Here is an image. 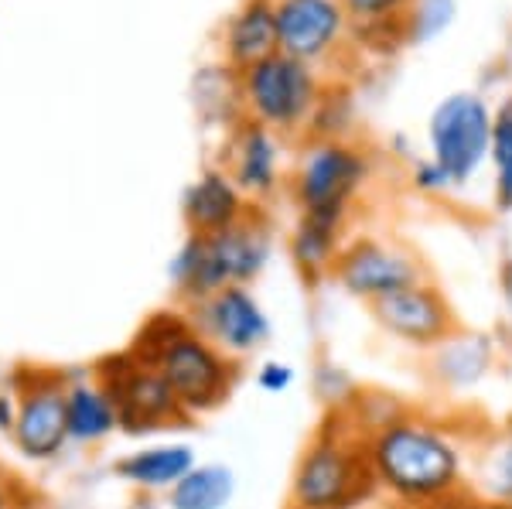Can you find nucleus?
Listing matches in <instances>:
<instances>
[{
	"instance_id": "nucleus-23",
	"label": "nucleus",
	"mask_w": 512,
	"mask_h": 509,
	"mask_svg": "<svg viewBox=\"0 0 512 509\" xmlns=\"http://www.w3.org/2000/svg\"><path fill=\"white\" fill-rule=\"evenodd\" d=\"M352 96L345 86H325V93H321V103L315 110V117H311V141H321V137H328V141H342L345 137V127L352 123Z\"/></svg>"
},
{
	"instance_id": "nucleus-12",
	"label": "nucleus",
	"mask_w": 512,
	"mask_h": 509,
	"mask_svg": "<svg viewBox=\"0 0 512 509\" xmlns=\"http://www.w3.org/2000/svg\"><path fill=\"white\" fill-rule=\"evenodd\" d=\"M352 38L342 0H277V45L308 65L335 59Z\"/></svg>"
},
{
	"instance_id": "nucleus-8",
	"label": "nucleus",
	"mask_w": 512,
	"mask_h": 509,
	"mask_svg": "<svg viewBox=\"0 0 512 509\" xmlns=\"http://www.w3.org/2000/svg\"><path fill=\"white\" fill-rule=\"evenodd\" d=\"M427 144H431V158L451 175L454 188L468 185L489 161L492 106L468 89L444 96L427 120Z\"/></svg>"
},
{
	"instance_id": "nucleus-10",
	"label": "nucleus",
	"mask_w": 512,
	"mask_h": 509,
	"mask_svg": "<svg viewBox=\"0 0 512 509\" xmlns=\"http://www.w3.org/2000/svg\"><path fill=\"white\" fill-rule=\"evenodd\" d=\"M188 318L212 346H219L236 363L250 359L270 339V315L256 301V294L243 284H229L205 298L202 305L185 308Z\"/></svg>"
},
{
	"instance_id": "nucleus-27",
	"label": "nucleus",
	"mask_w": 512,
	"mask_h": 509,
	"mask_svg": "<svg viewBox=\"0 0 512 509\" xmlns=\"http://www.w3.org/2000/svg\"><path fill=\"white\" fill-rule=\"evenodd\" d=\"M256 383H260V390H267V393H284V390H291V383H294V366L280 363V359H267V363L260 366V373H256Z\"/></svg>"
},
{
	"instance_id": "nucleus-1",
	"label": "nucleus",
	"mask_w": 512,
	"mask_h": 509,
	"mask_svg": "<svg viewBox=\"0 0 512 509\" xmlns=\"http://www.w3.org/2000/svg\"><path fill=\"white\" fill-rule=\"evenodd\" d=\"M376 489L396 506L444 509L465 492V451L458 438L417 414H396L366 434Z\"/></svg>"
},
{
	"instance_id": "nucleus-17",
	"label": "nucleus",
	"mask_w": 512,
	"mask_h": 509,
	"mask_svg": "<svg viewBox=\"0 0 512 509\" xmlns=\"http://www.w3.org/2000/svg\"><path fill=\"white\" fill-rule=\"evenodd\" d=\"M65 421H69L72 445H103L113 431H120V417L113 407L110 393L96 380V373H69V390H65Z\"/></svg>"
},
{
	"instance_id": "nucleus-16",
	"label": "nucleus",
	"mask_w": 512,
	"mask_h": 509,
	"mask_svg": "<svg viewBox=\"0 0 512 509\" xmlns=\"http://www.w3.org/2000/svg\"><path fill=\"white\" fill-rule=\"evenodd\" d=\"M222 52L233 72L280 52L277 45V0H243L222 24Z\"/></svg>"
},
{
	"instance_id": "nucleus-21",
	"label": "nucleus",
	"mask_w": 512,
	"mask_h": 509,
	"mask_svg": "<svg viewBox=\"0 0 512 509\" xmlns=\"http://www.w3.org/2000/svg\"><path fill=\"white\" fill-rule=\"evenodd\" d=\"M489 161L495 168V205L499 212H512V96L492 110Z\"/></svg>"
},
{
	"instance_id": "nucleus-9",
	"label": "nucleus",
	"mask_w": 512,
	"mask_h": 509,
	"mask_svg": "<svg viewBox=\"0 0 512 509\" xmlns=\"http://www.w3.org/2000/svg\"><path fill=\"white\" fill-rule=\"evenodd\" d=\"M332 277L352 298L376 305L403 287L424 281V267H420L417 253L403 243L379 240V236H355V240H345Z\"/></svg>"
},
{
	"instance_id": "nucleus-25",
	"label": "nucleus",
	"mask_w": 512,
	"mask_h": 509,
	"mask_svg": "<svg viewBox=\"0 0 512 509\" xmlns=\"http://www.w3.org/2000/svg\"><path fill=\"white\" fill-rule=\"evenodd\" d=\"M492 492L499 503H512V431L502 438V445L495 448V458H492Z\"/></svg>"
},
{
	"instance_id": "nucleus-26",
	"label": "nucleus",
	"mask_w": 512,
	"mask_h": 509,
	"mask_svg": "<svg viewBox=\"0 0 512 509\" xmlns=\"http://www.w3.org/2000/svg\"><path fill=\"white\" fill-rule=\"evenodd\" d=\"M410 182H414L417 192H427V195H441V192H451V188H454L451 175L434 158L417 161L414 164V175H410Z\"/></svg>"
},
{
	"instance_id": "nucleus-4",
	"label": "nucleus",
	"mask_w": 512,
	"mask_h": 509,
	"mask_svg": "<svg viewBox=\"0 0 512 509\" xmlns=\"http://www.w3.org/2000/svg\"><path fill=\"white\" fill-rule=\"evenodd\" d=\"M321 93H325V79L318 76L315 65L284 52L267 55L263 62L239 72V100H243L246 120L263 123L274 134H294L308 127Z\"/></svg>"
},
{
	"instance_id": "nucleus-22",
	"label": "nucleus",
	"mask_w": 512,
	"mask_h": 509,
	"mask_svg": "<svg viewBox=\"0 0 512 509\" xmlns=\"http://www.w3.org/2000/svg\"><path fill=\"white\" fill-rule=\"evenodd\" d=\"M458 18V0H414L403 14L407 24V45H427L437 41Z\"/></svg>"
},
{
	"instance_id": "nucleus-18",
	"label": "nucleus",
	"mask_w": 512,
	"mask_h": 509,
	"mask_svg": "<svg viewBox=\"0 0 512 509\" xmlns=\"http://www.w3.org/2000/svg\"><path fill=\"white\" fill-rule=\"evenodd\" d=\"M198 465L192 445H151L113 462V475L140 492H171Z\"/></svg>"
},
{
	"instance_id": "nucleus-15",
	"label": "nucleus",
	"mask_w": 512,
	"mask_h": 509,
	"mask_svg": "<svg viewBox=\"0 0 512 509\" xmlns=\"http://www.w3.org/2000/svg\"><path fill=\"white\" fill-rule=\"evenodd\" d=\"M250 199L239 192V185L229 178L226 168H205L192 185L185 188L181 199V219L188 233L216 236L222 229L236 226L250 209Z\"/></svg>"
},
{
	"instance_id": "nucleus-30",
	"label": "nucleus",
	"mask_w": 512,
	"mask_h": 509,
	"mask_svg": "<svg viewBox=\"0 0 512 509\" xmlns=\"http://www.w3.org/2000/svg\"><path fill=\"white\" fill-rule=\"evenodd\" d=\"M400 509H407V506H400Z\"/></svg>"
},
{
	"instance_id": "nucleus-28",
	"label": "nucleus",
	"mask_w": 512,
	"mask_h": 509,
	"mask_svg": "<svg viewBox=\"0 0 512 509\" xmlns=\"http://www.w3.org/2000/svg\"><path fill=\"white\" fill-rule=\"evenodd\" d=\"M0 509H28L24 506V486L11 472H0Z\"/></svg>"
},
{
	"instance_id": "nucleus-11",
	"label": "nucleus",
	"mask_w": 512,
	"mask_h": 509,
	"mask_svg": "<svg viewBox=\"0 0 512 509\" xmlns=\"http://www.w3.org/2000/svg\"><path fill=\"white\" fill-rule=\"evenodd\" d=\"M376 325L390 332L393 339L407 342L414 349L444 346L458 335V315H454L451 301L444 291L431 281H417L390 298L369 305Z\"/></svg>"
},
{
	"instance_id": "nucleus-6",
	"label": "nucleus",
	"mask_w": 512,
	"mask_h": 509,
	"mask_svg": "<svg viewBox=\"0 0 512 509\" xmlns=\"http://www.w3.org/2000/svg\"><path fill=\"white\" fill-rule=\"evenodd\" d=\"M18 417H14L11 441L28 462H52L69 445V421H65V390L69 373L48 366H18L7 380Z\"/></svg>"
},
{
	"instance_id": "nucleus-13",
	"label": "nucleus",
	"mask_w": 512,
	"mask_h": 509,
	"mask_svg": "<svg viewBox=\"0 0 512 509\" xmlns=\"http://www.w3.org/2000/svg\"><path fill=\"white\" fill-rule=\"evenodd\" d=\"M226 171L253 205L277 195L280 188V141L270 127L239 117L229 134Z\"/></svg>"
},
{
	"instance_id": "nucleus-14",
	"label": "nucleus",
	"mask_w": 512,
	"mask_h": 509,
	"mask_svg": "<svg viewBox=\"0 0 512 509\" xmlns=\"http://www.w3.org/2000/svg\"><path fill=\"white\" fill-rule=\"evenodd\" d=\"M205 240H209V250L226 284L250 287L263 274V267L270 264V253H274V229H270V219L260 205H250L236 226L222 229L216 236H205Z\"/></svg>"
},
{
	"instance_id": "nucleus-5",
	"label": "nucleus",
	"mask_w": 512,
	"mask_h": 509,
	"mask_svg": "<svg viewBox=\"0 0 512 509\" xmlns=\"http://www.w3.org/2000/svg\"><path fill=\"white\" fill-rule=\"evenodd\" d=\"M369 175H373V158L366 147L349 141V137H342V141L321 137V141L304 147L301 161H297L291 199L301 212L349 223Z\"/></svg>"
},
{
	"instance_id": "nucleus-20",
	"label": "nucleus",
	"mask_w": 512,
	"mask_h": 509,
	"mask_svg": "<svg viewBox=\"0 0 512 509\" xmlns=\"http://www.w3.org/2000/svg\"><path fill=\"white\" fill-rule=\"evenodd\" d=\"M236 496L233 469L219 462L195 465L175 489L168 492L171 509H226Z\"/></svg>"
},
{
	"instance_id": "nucleus-3",
	"label": "nucleus",
	"mask_w": 512,
	"mask_h": 509,
	"mask_svg": "<svg viewBox=\"0 0 512 509\" xmlns=\"http://www.w3.org/2000/svg\"><path fill=\"white\" fill-rule=\"evenodd\" d=\"M373 492L366 434L335 428L328 417L294 465L291 509H359Z\"/></svg>"
},
{
	"instance_id": "nucleus-24",
	"label": "nucleus",
	"mask_w": 512,
	"mask_h": 509,
	"mask_svg": "<svg viewBox=\"0 0 512 509\" xmlns=\"http://www.w3.org/2000/svg\"><path fill=\"white\" fill-rule=\"evenodd\" d=\"M414 0H342L352 24H376V21H400Z\"/></svg>"
},
{
	"instance_id": "nucleus-19",
	"label": "nucleus",
	"mask_w": 512,
	"mask_h": 509,
	"mask_svg": "<svg viewBox=\"0 0 512 509\" xmlns=\"http://www.w3.org/2000/svg\"><path fill=\"white\" fill-rule=\"evenodd\" d=\"M345 246V223L332 216H311L297 212V223L291 229V257L297 274L308 284H318L338 264V253Z\"/></svg>"
},
{
	"instance_id": "nucleus-29",
	"label": "nucleus",
	"mask_w": 512,
	"mask_h": 509,
	"mask_svg": "<svg viewBox=\"0 0 512 509\" xmlns=\"http://www.w3.org/2000/svg\"><path fill=\"white\" fill-rule=\"evenodd\" d=\"M14 417H18V400H14L11 387L0 390V434L14 431Z\"/></svg>"
},
{
	"instance_id": "nucleus-7",
	"label": "nucleus",
	"mask_w": 512,
	"mask_h": 509,
	"mask_svg": "<svg viewBox=\"0 0 512 509\" xmlns=\"http://www.w3.org/2000/svg\"><path fill=\"white\" fill-rule=\"evenodd\" d=\"M96 380L110 393L120 417V431L127 434H151L192 421L185 407L178 404L175 390L168 387V380L151 363L137 359L130 349L106 356L96 366Z\"/></svg>"
},
{
	"instance_id": "nucleus-2",
	"label": "nucleus",
	"mask_w": 512,
	"mask_h": 509,
	"mask_svg": "<svg viewBox=\"0 0 512 509\" xmlns=\"http://www.w3.org/2000/svg\"><path fill=\"white\" fill-rule=\"evenodd\" d=\"M130 352L168 380L192 421L219 410L239 383V363L198 332L188 311L185 315H175V311L151 315L137 339L130 342Z\"/></svg>"
}]
</instances>
